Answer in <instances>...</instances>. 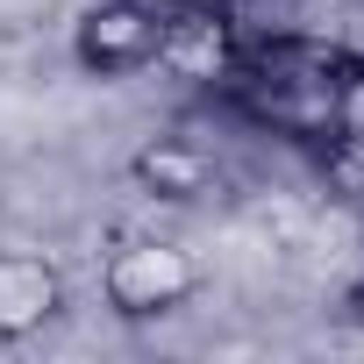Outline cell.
I'll return each mask as SVG.
<instances>
[{
	"label": "cell",
	"instance_id": "3",
	"mask_svg": "<svg viewBox=\"0 0 364 364\" xmlns=\"http://www.w3.org/2000/svg\"><path fill=\"white\" fill-rule=\"evenodd\" d=\"M58 307H65V279H58L50 257H36V250H0V343L36 336Z\"/></svg>",
	"mask_w": 364,
	"mask_h": 364
},
{
	"label": "cell",
	"instance_id": "1",
	"mask_svg": "<svg viewBox=\"0 0 364 364\" xmlns=\"http://www.w3.org/2000/svg\"><path fill=\"white\" fill-rule=\"evenodd\" d=\"M100 286H107L114 314L143 321V314H171V307H186V300L200 293V264L178 250V243H129V250L107 257Z\"/></svg>",
	"mask_w": 364,
	"mask_h": 364
},
{
	"label": "cell",
	"instance_id": "2",
	"mask_svg": "<svg viewBox=\"0 0 364 364\" xmlns=\"http://www.w3.org/2000/svg\"><path fill=\"white\" fill-rule=\"evenodd\" d=\"M157 50H164V15L143 8V0H107L79 22V65L100 79H129L157 65Z\"/></svg>",
	"mask_w": 364,
	"mask_h": 364
},
{
	"label": "cell",
	"instance_id": "4",
	"mask_svg": "<svg viewBox=\"0 0 364 364\" xmlns=\"http://www.w3.org/2000/svg\"><path fill=\"white\" fill-rule=\"evenodd\" d=\"M136 178L157 186V193H171V200H193V193L208 186V157L186 150V143H157V150L136 157Z\"/></svg>",
	"mask_w": 364,
	"mask_h": 364
}]
</instances>
